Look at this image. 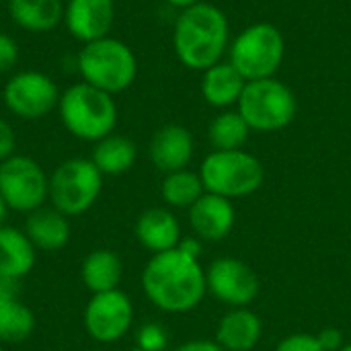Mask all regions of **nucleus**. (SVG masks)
<instances>
[{
	"instance_id": "29",
	"label": "nucleus",
	"mask_w": 351,
	"mask_h": 351,
	"mask_svg": "<svg viewBox=\"0 0 351 351\" xmlns=\"http://www.w3.org/2000/svg\"><path fill=\"white\" fill-rule=\"evenodd\" d=\"M16 60H19V45H16V41L10 35L0 33V72L12 70Z\"/></svg>"
},
{
	"instance_id": "8",
	"label": "nucleus",
	"mask_w": 351,
	"mask_h": 351,
	"mask_svg": "<svg viewBox=\"0 0 351 351\" xmlns=\"http://www.w3.org/2000/svg\"><path fill=\"white\" fill-rule=\"evenodd\" d=\"M101 187L103 175L93 160L70 158L49 177L51 208L64 216H80L95 206L101 195Z\"/></svg>"
},
{
	"instance_id": "22",
	"label": "nucleus",
	"mask_w": 351,
	"mask_h": 351,
	"mask_svg": "<svg viewBox=\"0 0 351 351\" xmlns=\"http://www.w3.org/2000/svg\"><path fill=\"white\" fill-rule=\"evenodd\" d=\"M80 276H82L84 286L93 294L117 290L121 276H123V263L117 253L109 249H97L88 253L86 259L82 261Z\"/></svg>"
},
{
	"instance_id": "6",
	"label": "nucleus",
	"mask_w": 351,
	"mask_h": 351,
	"mask_svg": "<svg viewBox=\"0 0 351 351\" xmlns=\"http://www.w3.org/2000/svg\"><path fill=\"white\" fill-rule=\"evenodd\" d=\"M251 132H280L288 128L298 111L296 95L278 78L251 80L237 103Z\"/></svg>"
},
{
	"instance_id": "32",
	"label": "nucleus",
	"mask_w": 351,
	"mask_h": 351,
	"mask_svg": "<svg viewBox=\"0 0 351 351\" xmlns=\"http://www.w3.org/2000/svg\"><path fill=\"white\" fill-rule=\"evenodd\" d=\"M175 351H226L220 348L216 341H187L183 346H179Z\"/></svg>"
},
{
	"instance_id": "26",
	"label": "nucleus",
	"mask_w": 351,
	"mask_h": 351,
	"mask_svg": "<svg viewBox=\"0 0 351 351\" xmlns=\"http://www.w3.org/2000/svg\"><path fill=\"white\" fill-rule=\"evenodd\" d=\"M35 329V315L16 298L0 304V341L21 343Z\"/></svg>"
},
{
	"instance_id": "31",
	"label": "nucleus",
	"mask_w": 351,
	"mask_h": 351,
	"mask_svg": "<svg viewBox=\"0 0 351 351\" xmlns=\"http://www.w3.org/2000/svg\"><path fill=\"white\" fill-rule=\"evenodd\" d=\"M317 339H319V343L323 346V350L325 351H339L343 348V335H341L339 329H333V327L323 329V331L317 335Z\"/></svg>"
},
{
	"instance_id": "23",
	"label": "nucleus",
	"mask_w": 351,
	"mask_h": 351,
	"mask_svg": "<svg viewBox=\"0 0 351 351\" xmlns=\"http://www.w3.org/2000/svg\"><path fill=\"white\" fill-rule=\"evenodd\" d=\"M136 158H138V148L130 138L109 134L97 142L90 160L101 171V175L117 177L128 173L134 167Z\"/></svg>"
},
{
	"instance_id": "20",
	"label": "nucleus",
	"mask_w": 351,
	"mask_h": 351,
	"mask_svg": "<svg viewBox=\"0 0 351 351\" xmlns=\"http://www.w3.org/2000/svg\"><path fill=\"white\" fill-rule=\"evenodd\" d=\"M35 265V247L23 230L0 226V274L10 280L25 278Z\"/></svg>"
},
{
	"instance_id": "38",
	"label": "nucleus",
	"mask_w": 351,
	"mask_h": 351,
	"mask_svg": "<svg viewBox=\"0 0 351 351\" xmlns=\"http://www.w3.org/2000/svg\"><path fill=\"white\" fill-rule=\"evenodd\" d=\"M0 351H4V350H2V348H0Z\"/></svg>"
},
{
	"instance_id": "35",
	"label": "nucleus",
	"mask_w": 351,
	"mask_h": 351,
	"mask_svg": "<svg viewBox=\"0 0 351 351\" xmlns=\"http://www.w3.org/2000/svg\"><path fill=\"white\" fill-rule=\"evenodd\" d=\"M165 2H169V4H171V6H175V8L185 10V8L195 6V4H199V2H204V0H165Z\"/></svg>"
},
{
	"instance_id": "28",
	"label": "nucleus",
	"mask_w": 351,
	"mask_h": 351,
	"mask_svg": "<svg viewBox=\"0 0 351 351\" xmlns=\"http://www.w3.org/2000/svg\"><path fill=\"white\" fill-rule=\"evenodd\" d=\"M274 351H325L323 346L319 343L317 335L311 333H294L278 343Z\"/></svg>"
},
{
	"instance_id": "11",
	"label": "nucleus",
	"mask_w": 351,
	"mask_h": 351,
	"mask_svg": "<svg viewBox=\"0 0 351 351\" xmlns=\"http://www.w3.org/2000/svg\"><path fill=\"white\" fill-rule=\"evenodd\" d=\"M134 321V306L121 290L93 294L84 308V329L99 343L121 339Z\"/></svg>"
},
{
	"instance_id": "4",
	"label": "nucleus",
	"mask_w": 351,
	"mask_h": 351,
	"mask_svg": "<svg viewBox=\"0 0 351 351\" xmlns=\"http://www.w3.org/2000/svg\"><path fill=\"white\" fill-rule=\"evenodd\" d=\"M78 70L90 86L109 95L121 93L136 80L138 60L132 47L115 37H103L84 43L78 56Z\"/></svg>"
},
{
	"instance_id": "19",
	"label": "nucleus",
	"mask_w": 351,
	"mask_h": 351,
	"mask_svg": "<svg viewBox=\"0 0 351 351\" xmlns=\"http://www.w3.org/2000/svg\"><path fill=\"white\" fill-rule=\"evenodd\" d=\"M261 321L249 308H234L218 325L216 343L226 351H251L261 339Z\"/></svg>"
},
{
	"instance_id": "27",
	"label": "nucleus",
	"mask_w": 351,
	"mask_h": 351,
	"mask_svg": "<svg viewBox=\"0 0 351 351\" xmlns=\"http://www.w3.org/2000/svg\"><path fill=\"white\" fill-rule=\"evenodd\" d=\"M138 348L140 351H162L167 348V333L162 327L150 323L144 325L138 333Z\"/></svg>"
},
{
	"instance_id": "5",
	"label": "nucleus",
	"mask_w": 351,
	"mask_h": 351,
	"mask_svg": "<svg viewBox=\"0 0 351 351\" xmlns=\"http://www.w3.org/2000/svg\"><path fill=\"white\" fill-rule=\"evenodd\" d=\"M228 53V62L247 82L274 78L286 58V39L276 25L255 23L237 35Z\"/></svg>"
},
{
	"instance_id": "12",
	"label": "nucleus",
	"mask_w": 351,
	"mask_h": 351,
	"mask_svg": "<svg viewBox=\"0 0 351 351\" xmlns=\"http://www.w3.org/2000/svg\"><path fill=\"white\" fill-rule=\"evenodd\" d=\"M208 290L224 304L247 308L259 294V280L255 271L232 257L216 259L206 271Z\"/></svg>"
},
{
	"instance_id": "9",
	"label": "nucleus",
	"mask_w": 351,
	"mask_h": 351,
	"mask_svg": "<svg viewBox=\"0 0 351 351\" xmlns=\"http://www.w3.org/2000/svg\"><path fill=\"white\" fill-rule=\"evenodd\" d=\"M0 195L8 210L29 214L49 197V181L33 158L12 154L0 162Z\"/></svg>"
},
{
	"instance_id": "14",
	"label": "nucleus",
	"mask_w": 351,
	"mask_h": 351,
	"mask_svg": "<svg viewBox=\"0 0 351 351\" xmlns=\"http://www.w3.org/2000/svg\"><path fill=\"white\" fill-rule=\"evenodd\" d=\"M237 220V212L230 199L204 193L191 208H189V222L197 239L202 241H222L228 237Z\"/></svg>"
},
{
	"instance_id": "36",
	"label": "nucleus",
	"mask_w": 351,
	"mask_h": 351,
	"mask_svg": "<svg viewBox=\"0 0 351 351\" xmlns=\"http://www.w3.org/2000/svg\"><path fill=\"white\" fill-rule=\"evenodd\" d=\"M6 212H8V206L4 204V199H2V195H0V226H2V222H4V218H6Z\"/></svg>"
},
{
	"instance_id": "13",
	"label": "nucleus",
	"mask_w": 351,
	"mask_h": 351,
	"mask_svg": "<svg viewBox=\"0 0 351 351\" xmlns=\"http://www.w3.org/2000/svg\"><path fill=\"white\" fill-rule=\"evenodd\" d=\"M64 21L72 37L90 43L109 35L115 4L113 0H70L64 8Z\"/></svg>"
},
{
	"instance_id": "37",
	"label": "nucleus",
	"mask_w": 351,
	"mask_h": 351,
	"mask_svg": "<svg viewBox=\"0 0 351 351\" xmlns=\"http://www.w3.org/2000/svg\"><path fill=\"white\" fill-rule=\"evenodd\" d=\"M339 351H351V346H343Z\"/></svg>"
},
{
	"instance_id": "34",
	"label": "nucleus",
	"mask_w": 351,
	"mask_h": 351,
	"mask_svg": "<svg viewBox=\"0 0 351 351\" xmlns=\"http://www.w3.org/2000/svg\"><path fill=\"white\" fill-rule=\"evenodd\" d=\"M179 249L185 251V253L191 255V257H199V241H193V239L181 241V243H179Z\"/></svg>"
},
{
	"instance_id": "30",
	"label": "nucleus",
	"mask_w": 351,
	"mask_h": 351,
	"mask_svg": "<svg viewBox=\"0 0 351 351\" xmlns=\"http://www.w3.org/2000/svg\"><path fill=\"white\" fill-rule=\"evenodd\" d=\"M14 146H16V138L12 128L4 119H0V162H4L14 154Z\"/></svg>"
},
{
	"instance_id": "2",
	"label": "nucleus",
	"mask_w": 351,
	"mask_h": 351,
	"mask_svg": "<svg viewBox=\"0 0 351 351\" xmlns=\"http://www.w3.org/2000/svg\"><path fill=\"white\" fill-rule=\"evenodd\" d=\"M230 27L226 14L210 2H199L181 10L173 29V47L179 62L189 70H208L222 62L230 47Z\"/></svg>"
},
{
	"instance_id": "7",
	"label": "nucleus",
	"mask_w": 351,
	"mask_h": 351,
	"mask_svg": "<svg viewBox=\"0 0 351 351\" xmlns=\"http://www.w3.org/2000/svg\"><path fill=\"white\" fill-rule=\"evenodd\" d=\"M199 177L208 193L226 199L247 197L263 183V167L259 158L241 150H214L202 162Z\"/></svg>"
},
{
	"instance_id": "10",
	"label": "nucleus",
	"mask_w": 351,
	"mask_h": 351,
	"mask_svg": "<svg viewBox=\"0 0 351 351\" xmlns=\"http://www.w3.org/2000/svg\"><path fill=\"white\" fill-rule=\"evenodd\" d=\"M58 84L43 72L27 70L14 74L4 86V103L8 111L23 119H39L60 103Z\"/></svg>"
},
{
	"instance_id": "25",
	"label": "nucleus",
	"mask_w": 351,
	"mask_h": 351,
	"mask_svg": "<svg viewBox=\"0 0 351 351\" xmlns=\"http://www.w3.org/2000/svg\"><path fill=\"white\" fill-rule=\"evenodd\" d=\"M162 199L173 208H191L204 193V183L199 173H191L187 169L169 173L162 181Z\"/></svg>"
},
{
	"instance_id": "16",
	"label": "nucleus",
	"mask_w": 351,
	"mask_h": 351,
	"mask_svg": "<svg viewBox=\"0 0 351 351\" xmlns=\"http://www.w3.org/2000/svg\"><path fill=\"white\" fill-rule=\"evenodd\" d=\"M136 237L142 247H146L148 251L156 255V253H165V251L179 247L181 226L169 210L150 208L138 218Z\"/></svg>"
},
{
	"instance_id": "21",
	"label": "nucleus",
	"mask_w": 351,
	"mask_h": 351,
	"mask_svg": "<svg viewBox=\"0 0 351 351\" xmlns=\"http://www.w3.org/2000/svg\"><path fill=\"white\" fill-rule=\"evenodd\" d=\"M10 19L25 31H51L64 19L62 0H8Z\"/></svg>"
},
{
	"instance_id": "15",
	"label": "nucleus",
	"mask_w": 351,
	"mask_h": 351,
	"mask_svg": "<svg viewBox=\"0 0 351 351\" xmlns=\"http://www.w3.org/2000/svg\"><path fill=\"white\" fill-rule=\"evenodd\" d=\"M193 136L187 128L169 123L160 128L150 142V160L162 173H175L187 169L193 158Z\"/></svg>"
},
{
	"instance_id": "3",
	"label": "nucleus",
	"mask_w": 351,
	"mask_h": 351,
	"mask_svg": "<svg viewBox=\"0 0 351 351\" xmlns=\"http://www.w3.org/2000/svg\"><path fill=\"white\" fill-rule=\"evenodd\" d=\"M60 117L66 130L86 142H99L109 136L117 123V105L113 95L78 82L60 97Z\"/></svg>"
},
{
	"instance_id": "33",
	"label": "nucleus",
	"mask_w": 351,
	"mask_h": 351,
	"mask_svg": "<svg viewBox=\"0 0 351 351\" xmlns=\"http://www.w3.org/2000/svg\"><path fill=\"white\" fill-rule=\"evenodd\" d=\"M16 298V282L0 274V304Z\"/></svg>"
},
{
	"instance_id": "18",
	"label": "nucleus",
	"mask_w": 351,
	"mask_h": 351,
	"mask_svg": "<svg viewBox=\"0 0 351 351\" xmlns=\"http://www.w3.org/2000/svg\"><path fill=\"white\" fill-rule=\"evenodd\" d=\"M247 80L230 62H218L212 68L204 70L202 76V97L208 105L226 109L237 105Z\"/></svg>"
},
{
	"instance_id": "17",
	"label": "nucleus",
	"mask_w": 351,
	"mask_h": 351,
	"mask_svg": "<svg viewBox=\"0 0 351 351\" xmlns=\"http://www.w3.org/2000/svg\"><path fill=\"white\" fill-rule=\"evenodd\" d=\"M27 239L35 249L41 251H60L66 247L70 239V224L68 216L58 212L56 208H37L29 212L25 230Z\"/></svg>"
},
{
	"instance_id": "24",
	"label": "nucleus",
	"mask_w": 351,
	"mask_h": 351,
	"mask_svg": "<svg viewBox=\"0 0 351 351\" xmlns=\"http://www.w3.org/2000/svg\"><path fill=\"white\" fill-rule=\"evenodd\" d=\"M251 128L239 111H224L210 123L208 136L214 150H241L249 140Z\"/></svg>"
},
{
	"instance_id": "1",
	"label": "nucleus",
	"mask_w": 351,
	"mask_h": 351,
	"mask_svg": "<svg viewBox=\"0 0 351 351\" xmlns=\"http://www.w3.org/2000/svg\"><path fill=\"white\" fill-rule=\"evenodd\" d=\"M142 288L156 308L165 313H187L204 300L208 284L197 257L177 247L152 255L142 274Z\"/></svg>"
}]
</instances>
